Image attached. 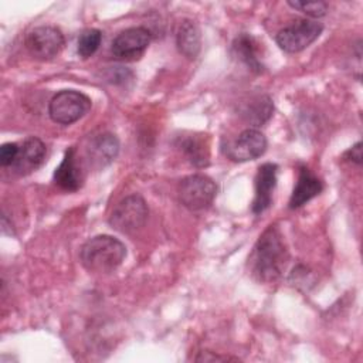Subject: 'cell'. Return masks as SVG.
<instances>
[{
  "label": "cell",
  "instance_id": "6da1fadb",
  "mask_svg": "<svg viewBox=\"0 0 363 363\" xmlns=\"http://www.w3.org/2000/svg\"><path fill=\"white\" fill-rule=\"evenodd\" d=\"M288 259L289 254L284 237L279 228L271 224L255 242L248 258V265L251 274L258 281L274 282L281 278Z\"/></svg>",
  "mask_w": 363,
  "mask_h": 363
},
{
  "label": "cell",
  "instance_id": "7a4b0ae2",
  "mask_svg": "<svg viewBox=\"0 0 363 363\" xmlns=\"http://www.w3.org/2000/svg\"><path fill=\"white\" fill-rule=\"evenodd\" d=\"M125 244L108 234H101L89 238L79 251L82 267L94 274H111L125 259Z\"/></svg>",
  "mask_w": 363,
  "mask_h": 363
},
{
  "label": "cell",
  "instance_id": "3957f363",
  "mask_svg": "<svg viewBox=\"0 0 363 363\" xmlns=\"http://www.w3.org/2000/svg\"><path fill=\"white\" fill-rule=\"evenodd\" d=\"M91 99L75 89H62L57 92L48 104V115L52 122L71 125L79 121L91 109Z\"/></svg>",
  "mask_w": 363,
  "mask_h": 363
},
{
  "label": "cell",
  "instance_id": "277c9868",
  "mask_svg": "<svg viewBox=\"0 0 363 363\" xmlns=\"http://www.w3.org/2000/svg\"><path fill=\"white\" fill-rule=\"evenodd\" d=\"M179 200L190 211H200L213 203L217 186L206 174H190L179 183Z\"/></svg>",
  "mask_w": 363,
  "mask_h": 363
},
{
  "label": "cell",
  "instance_id": "5b68a950",
  "mask_svg": "<svg viewBox=\"0 0 363 363\" xmlns=\"http://www.w3.org/2000/svg\"><path fill=\"white\" fill-rule=\"evenodd\" d=\"M147 214L149 208L143 197L130 194L116 204L109 217V225L122 234H130L145 225Z\"/></svg>",
  "mask_w": 363,
  "mask_h": 363
},
{
  "label": "cell",
  "instance_id": "8992f818",
  "mask_svg": "<svg viewBox=\"0 0 363 363\" xmlns=\"http://www.w3.org/2000/svg\"><path fill=\"white\" fill-rule=\"evenodd\" d=\"M323 26L315 20L299 18L292 24L279 30L275 35V41L285 52H299L308 48L322 34Z\"/></svg>",
  "mask_w": 363,
  "mask_h": 363
},
{
  "label": "cell",
  "instance_id": "52a82bcc",
  "mask_svg": "<svg viewBox=\"0 0 363 363\" xmlns=\"http://www.w3.org/2000/svg\"><path fill=\"white\" fill-rule=\"evenodd\" d=\"M150 38V31L145 27L126 28L113 38L111 52L119 61L139 60L147 50Z\"/></svg>",
  "mask_w": 363,
  "mask_h": 363
},
{
  "label": "cell",
  "instance_id": "ba28073f",
  "mask_svg": "<svg viewBox=\"0 0 363 363\" xmlns=\"http://www.w3.org/2000/svg\"><path fill=\"white\" fill-rule=\"evenodd\" d=\"M62 33L52 26H40L33 28L26 37V47L28 52L41 61L57 57L64 47Z\"/></svg>",
  "mask_w": 363,
  "mask_h": 363
},
{
  "label": "cell",
  "instance_id": "9c48e42d",
  "mask_svg": "<svg viewBox=\"0 0 363 363\" xmlns=\"http://www.w3.org/2000/svg\"><path fill=\"white\" fill-rule=\"evenodd\" d=\"M267 138L261 130L248 128L244 129L233 142H230L224 152L227 157L234 162H248L262 156L267 150Z\"/></svg>",
  "mask_w": 363,
  "mask_h": 363
},
{
  "label": "cell",
  "instance_id": "30bf717a",
  "mask_svg": "<svg viewBox=\"0 0 363 363\" xmlns=\"http://www.w3.org/2000/svg\"><path fill=\"white\" fill-rule=\"evenodd\" d=\"M277 180L278 166L275 163H264L258 167L255 176V196L251 206L254 214H261L271 206Z\"/></svg>",
  "mask_w": 363,
  "mask_h": 363
},
{
  "label": "cell",
  "instance_id": "8fae6325",
  "mask_svg": "<svg viewBox=\"0 0 363 363\" xmlns=\"http://www.w3.org/2000/svg\"><path fill=\"white\" fill-rule=\"evenodd\" d=\"M119 153V140L113 133L105 132L91 138L86 146V159L95 169L108 166Z\"/></svg>",
  "mask_w": 363,
  "mask_h": 363
},
{
  "label": "cell",
  "instance_id": "7c38bea8",
  "mask_svg": "<svg viewBox=\"0 0 363 363\" xmlns=\"http://www.w3.org/2000/svg\"><path fill=\"white\" fill-rule=\"evenodd\" d=\"M54 182L65 191H77L82 186L84 174L77 159V149L68 147L60 166L54 172Z\"/></svg>",
  "mask_w": 363,
  "mask_h": 363
},
{
  "label": "cell",
  "instance_id": "4fadbf2b",
  "mask_svg": "<svg viewBox=\"0 0 363 363\" xmlns=\"http://www.w3.org/2000/svg\"><path fill=\"white\" fill-rule=\"evenodd\" d=\"M323 190L322 180L308 166H301L298 180L289 199V208H299Z\"/></svg>",
  "mask_w": 363,
  "mask_h": 363
},
{
  "label": "cell",
  "instance_id": "5bb4252c",
  "mask_svg": "<svg viewBox=\"0 0 363 363\" xmlns=\"http://www.w3.org/2000/svg\"><path fill=\"white\" fill-rule=\"evenodd\" d=\"M45 159V145L41 139L35 136L27 138L20 146L17 160L14 162V169L20 174H27L38 169Z\"/></svg>",
  "mask_w": 363,
  "mask_h": 363
},
{
  "label": "cell",
  "instance_id": "9a60e30c",
  "mask_svg": "<svg viewBox=\"0 0 363 363\" xmlns=\"http://www.w3.org/2000/svg\"><path fill=\"white\" fill-rule=\"evenodd\" d=\"M176 45L182 55L194 60L201 50V33L193 20H183L176 33Z\"/></svg>",
  "mask_w": 363,
  "mask_h": 363
},
{
  "label": "cell",
  "instance_id": "2e32d148",
  "mask_svg": "<svg viewBox=\"0 0 363 363\" xmlns=\"http://www.w3.org/2000/svg\"><path fill=\"white\" fill-rule=\"evenodd\" d=\"M257 45V41L250 34L242 33L233 41V54L242 64H245L248 69L254 72H262L264 65L258 57Z\"/></svg>",
  "mask_w": 363,
  "mask_h": 363
},
{
  "label": "cell",
  "instance_id": "e0dca14e",
  "mask_svg": "<svg viewBox=\"0 0 363 363\" xmlns=\"http://www.w3.org/2000/svg\"><path fill=\"white\" fill-rule=\"evenodd\" d=\"M272 112H274V104L271 98L267 95H262L255 98L252 102H250V105L245 106L242 113L250 123H252L254 126H259L272 116Z\"/></svg>",
  "mask_w": 363,
  "mask_h": 363
},
{
  "label": "cell",
  "instance_id": "ac0fdd59",
  "mask_svg": "<svg viewBox=\"0 0 363 363\" xmlns=\"http://www.w3.org/2000/svg\"><path fill=\"white\" fill-rule=\"evenodd\" d=\"M180 149L196 167H206L208 164V147L197 136L184 138L180 142Z\"/></svg>",
  "mask_w": 363,
  "mask_h": 363
},
{
  "label": "cell",
  "instance_id": "d6986e66",
  "mask_svg": "<svg viewBox=\"0 0 363 363\" xmlns=\"http://www.w3.org/2000/svg\"><path fill=\"white\" fill-rule=\"evenodd\" d=\"M102 41V33L98 28L84 30L77 41V52L82 58L92 57L99 48Z\"/></svg>",
  "mask_w": 363,
  "mask_h": 363
},
{
  "label": "cell",
  "instance_id": "ffe728a7",
  "mask_svg": "<svg viewBox=\"0 0 363 363\" xmlns=\"http://www.w3.org/2000/svg\"><path fill=\"white\" fill-rule=\"evenodd\" d=\"M288 4L292 9L299 10L312 18L323 17L328 11V4L325 1H292V0H289Z\"/></svg>",
  "mask_w": 363,
  "mask_h": 363
},
{
  "label": "cell",
  "instance_id": "44dd1931",
  "mask_svg": "<svg viewBox=\"0 0 363 363\" xmlns=\"http://www.w3.org/2000/svg\"><path fill=\"white\" fill-rule=\"evenodd\" d=\"M18 152H20V146L17 143H14V142L3 143L0 147V164L3 167L13 166L14 162L17 160Z\"/></svg>",
  "mask_w": 363,
  "mask_h": 363
},
{
  "label": "cell",
  "instance_id": "7402d4cb",
  "mask_svg": "<svg viewBox=\"0 0 363 363\" xmlns=\"http://www.w3.org/2000/svg\"><path fill=\"white\" fill-rule=\"evenodd\" d=\"M109 82L112 84H125L128 79H132V72L126 68L122 67H115L113 69H108V77Z\"/></svg>",
  "mask_w": 363,
  "mask_h": 363
},
{
  "label": "cell",
  "instance_id": "603a6c76",
  "mask_svg": "<svg viewBox=\"0 0 363 363\" xmlns=\"http://www.w3.org/2000/svg\"><path fill=\"white\" fill-rule=\"evenodd\" d=\"M345 157L360 164L362 163V143L357 142L356 145H353L346 153H345Z\"/></svg>",
  "mask_w": 363,
  "mask_h": 363
},
{
  "label": "cell",
  "instance_id": "cb8c5ba5",
  "mask_svg": "<svg viewBox=\"0 0 363 363\" xmlns=\"http://www.w3.org/2000/svg\"><path fill=\"white\" fill-rule=\"evenodd\" d=\"M197 362H225V360H237L234 357H228V356H217V354H211V352H200V354L194 359Z\"/></svg>",
  "mask_w": 363,
  "mask_h": 363
}]
</instances>
